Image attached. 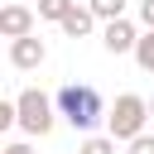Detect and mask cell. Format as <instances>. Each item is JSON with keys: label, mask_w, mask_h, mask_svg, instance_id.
Instances as JSON below:
<instances>
[{"label": "cell", "mask_w": 154, "mask_h": 154, "mask_svg": "<svg viewBox=\"0 0 154 154\" xmlns=\"http://www.w3.org/2000/svg\"><path fill=\"white\" fill-rule=\"evenodd\" d=\"M0 154H34V149H29V144H24V140H14V144H5V149H0Z\"/></svg>", "instance_id": "obj_14"}, {"label": "cell", "mask_w": 154, "mask_h": 154, "mask_svg": "<svg viewBox=\"0 0 154 154\" xmlns=\"http://www.w3.org/2000/svg\"><path fill=\"white\" fill-rule=\"evenodd\" d=\"M43 58H48V48H43V38H38V34H19V38H10V63H14L19 72L43 67Z\"/></svg>", "instance_id": "obj_4"}, {"label": "cell", "mask_w": 154, "mask_h": 154, "mask_svg": "<svg viewBox=\"0 0 154 154\" xmlns=\"http://www.w3.org/2000/svg\"><path fill=\"white\" fill-rule=\"evenodd\" d=\"M14 101H19V130H24V135H48V130H53V111H58V101H48L38 87H24Z\"/></svg>", "instance_id": "obj_3"}, {"label": "cell", "mask_w": 154, "mask_h": 154, "mask_svg": "<svg viewBox=\"0 0 154 154\" xmlns=\"http://www.w3.org/2000/svg\"><path fill=\"white\" fill-rule=\"evenodd\" d=\"M135 43H140V34H135V24L120 14V19H106V29H101V48L106 53H135Z\"/></svg>", "instance_id": "obj_5"}, {"label": "cell", "mask_w": 154, "mask_h": 154, "mask_svg": "<svg viewBox=\"0 0 154 154\" xmlns=\"http://www.w3.org/2000/svg\"><path fill=\"white\" fill-rule=\"evenodd\" d=\"M135 63H140L144 72H154V29L140 34V43H135Z\"/></svg>", "instance_id": "obj_8"}, {"label": "cell", "mask_w": 154, "mask_h": 154, "mask_svg": "<svg viewBox=\"0 0 154 154\" xmlns=\"http://www.w3.org/2000/svg\"><path fill=\"white\" fill-rule=\"evenodd\" d=\"M149 111H154V101H149Z\"/></svg>", "instance_id": "obj_15"}, {"label": "cell", "mask_w": 154, "mask_h": 154, "mask_svg": "<svg viewBox=\"0 0 154 154\" xmlns=\"http://www.w3.org/2000/svg\"><path fill=\"white\" fill-rule=\"evenodd\" d=\"M0 34H5V38L34 34V10H24V5H5V10H0Z\"/></svg>", "instance_id": "obj_6"}, {"label": "cell", "mask_w": 154, "mask_h": 154, "mask_svg": "<svg viewBox=\"0 0 154 154\" xmlns=\"http://www.w3.org/2000/svg\"><path fill=\"white\" fill-rule=\"evenodd\" d=\"M77 154H116V135H87Z\"/></svg>", "instance_id": "obj_9"}, {"label": "cell", "mask_w": 154, "mask_h": 154, "mask_svg": "<svg viewBox=\"0 0 154 154\" xmlns=\"http://www.w3.org/2000/svg\"><path fill=\"white\" fill-rule=\"evenodd\" d=\"M154 111H149V101L144 96H135V91H125V96H116V106L106 111V125H111V135L116 140H135V135H144V120H149Z\"/></svg>", "instance_id": "obj_2"}, {"label": "cell", "mask_w": 154, "mask_h": 154, "mask_svg": "<svg viewBox=\"0 0 154 154\" xmlns=\"http://www.w3.org/2000/svg\"><path fill=\"white\" fill-rule=\"evenodd\" d=\"M58 116H63L72 130H91V125L106 116L101 91H96V87H87V82H67V87L58 91Z\"/></svg>", "instance_id": "obj_1"}, {"label": "cell", "mask_w": 154, "mask_h": 154, "mask_svg": "<svg viewBox=\"0 0 154 154\" xmlns=\"http://www.w3.org/2000/svg\"><path fill=\"white\" fill-rule=\"evenodd\" d=\"M91 10H96V19H120L125 14V0H87Z\"/></svg>", "instance_id": "obj_11"}, {"label": "cell", "mask_w": 154, "mask_h": 154, "mask_svg": "<svg viewBox=\"0 0 154 154\" xmlns=\"http://www.w3.org/2000/svg\"><path fill=\"white\" fill-rule=\"evenodd\" d=\"M91 24H96V10H91V5H72V10L63 14V34H67V38H87Z\"/></svg>", "instance_id": "obj_7"}, {"label": "cell", "mask_w": 154, "mask_h": 154, "mask_svg": "<svg viewBox=\"0 0 154 154\" xmlns=\"http://www.w3.org/2000/svg\"><path fill=\"white\" fill-rule=\"evenodd\" d=\"M140 24L154 29V0H140Z\"/></svg>", "instance_id": "obj_13"}, {"label": "cell", "mask_w": 154, "mask_h": 154, "mask_svg": "<svg viewBox=\"0 0 154 154\" xmlns=\"http://www.w3.org/2000/svg\"><path fill=\"white\" fill-rule=\"evenodd\" d=\"M72 5H77V0H38V19H58V24H63V14H67Z\"/></svg>", "instance_id": "obj_10"}, {"label": "cell", "mask_w": 154, "mask_h": 154, "mask_svg": "<svg viewBox=\"0 0 154 154\" xmlns=\"http://www.w3.org/2000/svg\"><path fill=\"white\" fill-rule=\"evenodd\" d=\"M130 154H154V135H135L130 140Z\"/></svg>", "instance_id": "obj_12"}]
</instances>
